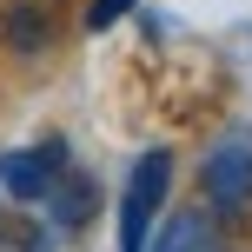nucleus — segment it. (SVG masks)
I'll return each instance as SVG.
<instances>
[{
  "mask_svg": "<svg viewBox=\"0 0 252 252\" xmlns=\"http://www.w3.org/2000/svg\"><path fill=\"white\" fill-rule=\"evenodd\" d=\"M179 239H186V213L159 219V226H153V239H146V252H179Z\"/></svg>",
  "mask_w": 252,
  "mask_h": 252,
  "instance_id": "obj_9",
  "label": "nucleus"
},
{
  "mask_svg": "<svg viewBox=\"0 0 252 252\" xmlns=\"http://www.w3.org/2000/svg\"><path fill=\"white\" fill-rule=\"evenodd\" d=\"M0 252H47V226H27V219L0 213Z\"/></svg>",
  "mask_w": 252,
  "mask_h": 252,
  "instance_id": "obj_7",
  "label": "nucleus"
},
{
  "mask_svg": "<svg viewBox=\"0 0 252 252\" xmlns=\"http://www.w3.org/2000/svg\"><path fill=\"white\" fill-rule=\"evenodd\" d=\"M179 252H232V239L206 219V206H199V213H186V239H179Z\"/></svg>",
  "mask_w": 252,
  "mask_h": 252,
  "instance_id": "obj_6",
  "label": "nucleus"
},
{
  "mask_svg": "<svg viewBox=\"0 0 252 252\" xmlns=\"http://www.w3.org/2000/svg\"><path fill=\"white\" fill-rule=\"evenodd\" d=\"M166 186H173V153L166 146L139 153L133 173H126V192H120V252H146L159 206H166Z\"/></svg>",
  "mask_w": 252,
  "mask_h": 252,
  "instance_id": "obj_1",
  "label": "nucleus"
},
{
  "mask_svg": "<svg viewBox=\"0 0 252 252\" xmlns=\"http://www.w3.org/2000/svg\"><path fill=\"white\" fill-rule=\"evenodd\" d=\"M126 13H133V0H93V7H87V27H93V33H106V27H120Z\"/></svg>",
  "mask_w": 252,
  "mask_h": 252,
  "instance_id": "obj_8",
  "label": "nucleus"
},
{
  "mask_svg": "<svg viewBox=\"0 0 252 252\" xmlns=\"http://www.w3.org/2000/svg\"><path fill=\"white\" fill-rule=\"evenodd\" d=\"M93 206H100V186H93L87 173H73V166H66V173L53 179V192H47V219L60 232H80L93 219Z\"/></svg>",
  "mask_w": 252,
  "mask_h": 252,
  "instance_id": "obj_4",
  "label": "nucleus"
},
{
  "mask_svg": "<svg viewBox=\"0 0 252 252\" xmlns=\"http://www.w3.org/2000/svg\"><path fill=\"white\" fill-rule=\"evenodd\" d=\"M199 199L213 206L219 219H239L246 206H252V133H232V139H219V146L206 153Z\"/></svg>",
  "mask_w": 252,
  "mask_h": 252,
  "instance_id": "obj_2",
  "label": "nucleus"
},
{
  "mask_svg": "<svg viewBox=\"0 0 252 252\" xmlns=\"http://www.w3.org/2000/svg\"><path fill=\"white\" fill-rule=\"evenodd\" d=\"M60 173H66V146H60V139L0 153V192H13V199H47Z\"/></svg>",
  "mask_w": 252,
  "mask_h": 252,
  "instance_id": "obj_3",
  "label": "nucleus"
},
{
  "mask_svg": "<svg viewBox=\"0 0 252 252\" xmlns=\"http://www.w3.org/2000/svg\"><path fill=\"white\" fill-rule=\"evenodd\" d=\"M0 27H7V47H20V53H40V47L53 40V20H47L40 7H13Z\"/></svg>",
  "mask_w": 252,
  "mask_h": 252,
  "instance_id": "obj_5",
  "label": "nucleus"
}]
</instances>
